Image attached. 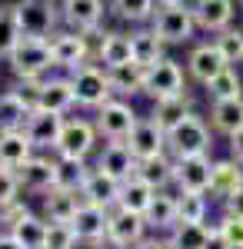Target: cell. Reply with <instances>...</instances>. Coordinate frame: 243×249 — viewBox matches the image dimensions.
I'll return each instance as SVG.
<instances>
[{"label":"cell","instance_id":"cell-1","mask_svg":"<svg viewBox=\"0 0 243 249\" xmlns=\"http://www.w3.org/2000/svg\"><path fill=\"white\" fill-rule=\"evenodd\" d=\"M213 130H210V123H206V116H200L197 110L183 120V123H177L173 130L167 133V153L173 160H183V156H206L213 150Z\"/></svg>","mask_w":243,"mask_h":249},{"label":"cell","instance_id":"cell-2","mask_svg":"<svg viewBox=\"0 0 243 249\" xmlns=\"http://www.w3.org/2000/svg\"><path fill=\"white\" fill-rule=\"evenodd\" d=\"M10 63V73L17 80H43L54 70V57H50V40L40 37H20L14 53L3 60Z\"/></svg>","mask_w":243,"mask_h":249},{"label":"cell","instance_id":"cell-3","mask_svg":"<svg viewBox=\"0 0 243 249\" xmlns=\"http://www.w3.org/2000/svg\"><path fill=\"white\" fill-rule=\"evenodd\" d=\"M70 77V87H74V100L80 110H100L107 100H113V90H110V80H107V70L90 60V63H83V67H77L74 73H67Z\"/></svg>","mask_w":243,"mask_h":249},{"label":"cell","instance_id":"cell-4","mask_svg":"<svg viewBox=\"0 0 243 249\" xmlns=\"http://www.w3.org/2000/svg\"><path fill=\"white\" fill-rule=\"evenodd\" d=\"M100 150V133L94 126V116H67L60 140L54 146V156H70V160H90Z\"/></svg>","mask_w":243,"mask_h":249},{"label":"cell","instance_id":"cell-5","mask_svg":"<svg viewBox=\"0 0 243 249\" xmlns=\"http://www.w3.org/2000/svg\"><path fill=\"white\" fill-rule=\"evenodd\" d=\"M17 3V20L23 37L50 40L63 27L60 20V0H14Z\"/></svg>","mask_w":243,"mask_h":249},{"label":"cell","instance_id":"cell-6","mask_svg":"<svg viewBox=\"0 0 243 249\" xmlns=\"http://www.w3.org/2000/svg\"><path fill=\"white\" fill-rule=\"evenodd\" d=\"M150 30L163 40L167 47H183L197 37V20L190 3H173V7H157V14L150 20Z\"/></svg>","mask_w":243,"mask_h":249},{"label":"cell","instance_id":"cell-7","mask_svg":"<svg viewBox=\"0 0 243 249\" xmlns=\"http://www.w3.org/2000/svg\"><path fill=\"white\" fill-rule=\"evenodd\" d=\"M50 57H54V70L74 73L77 67H83V63L94 60V40L87 37V34H77V30L60 27L50 37Z\"/></svg>","mask_w":243,"mask_h":249},{"label":"cell","instance_id":"cell-8","mask_svg":"<svg viewBox=\"0 0 243 249\" xmlns=\"http://www.w3.org/2000/svg\"><path fill=\"white\" fill-rule=\"evenodd\" d=\"M107 0H60V20L67 30L87 34V37L100 40L103 34V20H107Z\"/></svg>","mask_w":243,"mask_h":249},{"label":"cell","instance_id":"cell-9","mask_svg":"<svg viewBox=\"0 0 243 249\" xmlns=\"http://www.w3.org/2000/svg\"><path fill=\"white\" fill-rule=\"evenodd\" d=\"M190 87V77H187V67L180 60H160L157 67L147 70V83H143V96H150V103L157 100H167V96H180L187 93Z\"/></svg>","mask_w":243,"mask_h":249},{"label":"cell","instance_id":"cell-10","mask_svg":"<svg viewBox=\"0 0 243 249\" xmlns=\"http://www.w3.org/2000/svg\"><path fill=\"white\" fill-rule=\"evenodd\" d=\"M140 123V113L133 110L130 100H107L100 110H94V126L100 140H127L133 133V126Z\"/></svg>","mask_w":243,"mask_h":249},{"label":"cell","instance_id":"cell-11","mask_svg":"<svg viewBox=\"0 0 243 249\" xmlns=\"http://www.w3.org/2000/svg\"><path fill=\"white\" fill-rule=\"evenodd\" d=\"M17 173L20 190L30 193V196H43L57 186V156L54 153H34Z\"/></svg>","mask_w":243,"mask_h":249},{"label":"cell","instance_id":"cell-12","mask_svg":"<svg viewBox=\"0 0 243 249\" xmlns=\"http://www.w3.org/2000/svg\"><path fill=\"white\" fill-rule=\"evenodd\" d=\"M137 156H133V150L127 146V140H103V146L97 150L94 156V170L107 173V176H113V179H130V176H137Z\"/></svg>","mask_w":243,"mask_h":249},{"label":"cell","instance_id":"cell-13","mask_svg":"<svg viewBox=\"0 0 243 249\" xmlns=\"http://www.w3.org/2000/svg\"><path fill=\"white\" fill-rule=\"evenodd\" d=\"M213 156H183L173 160V190L177 193H206L210 190Z\"/></svg>","mask_w":243,"mask_h":249},{"label":"cell","instance_id":"cell-14","mask_svg":"<svg viewBox=\"0 0 243 249\" xmlns=\"http://www.w3.org/2000/svg\"><path fill=\"white\" fill-rule=\"evenodd\" d=\"M63 123H67L63 113H50V110H37V107H34L30 116H27V123H23V133L37 146V153H54Z\"/></svg>","mask_w":243,"mask_h":249},{"label":"cell","instance_id":"cell-15","mask_svg":"<svg viewBox=\"0 0 243 249\" xmlns=\"http://www.w3.org/2000/svg\"><path fill=\"white\" fill-rule=\"evenodd\" d=\"M237 0H190V10H193V20H197V30L203 34H220L226 27H233L237 20Z\"/></svg>","mask_w":243,"mask_h":249},{"label":"cell","instance_id":"cell-16","mask_svg":"<svg viewBox=\"0 0 243 249\" xmlns=\"http://www.w3.org/2000/svg\"><path fill=\"white\" fill-rule=\"evenodd\" d=\"M183 67H187V77L193 80L197 87H206L217 73L226 70V60L220 57V50H217L213 40H203V43H193V47H190Z\"/></svg>","mask_w":243,"mask_h":249},{"label":"cell","instance_id":"cell-17","mask_svg":"<svg viewBox=\"0 0 243 249\" xmlns=\"http://www.w3.org/2000/svg\"><path fill=\"white\" fill-rule=\"evenodd\" d=\"M34 107H37V110H50V113L70 116V110L77 107L70 77H67V73H47L37 87V103H34Z\"/></svg>","mask_w":243,"mask_h":249},{"label":"cell","instance_id":"cell-18","mask_svg":"<svg viewBox=\"0 0 243 249\" xmlns=\"http://www.w3.org/2000/svg\"><path fill=\"white\" fill-rule=\"evenodd\" d=\"M94 60L110 70V67H120V63H133V40L130 30H103L100 40L94 43Z\"/></svg>","mask_w":243,"mask_h":249},{"label":"cell","instance_id":"cell-19","mask_svg":"<svg viewBox=\"0 0 243 249\" xmlns=\"http://www.w3.org/2000/svg\"><path fill=\"white\" fill-rule=\"evenodd\" d=\"M120 190H123V183L120 179H113L107 173L94 170L87 176V183L80 186V199L87 203V206H97V210H117L120 206Z\"/></svg>","mask_w":243,"mask_h":249},{"label":"cell","instance_id":"cell-20","mask_svg":"<svg viewBox=\"0 0 243 249\" xmlns=\"http://www.w3.org/2000/svg\"><path fill=\"white\" fill-rule=\"evenodd\" d=\"M127 146L133 150L137 160H150V156L167 153V130L157 126L150 116H140V123L133 126V133L127 136Z\"/></svg>","mask_w":243,"mask_h":249},{"label":"cell","instance_id":"cell-21","mask_svg":"<svg viewBox=\"0 0 243 249\" xmlns=\"http://www.w3.org/2000/svg\"><path fill=\"white\" fill-rule=\"evenodd\" d=\"M243 190V166L237 163V160H230V156H223V160H213V173H210V190H206V196L213 199V203H223V199H230L233 193Z\"/></svg>","mask_w":243,"mask_h":249},{"label":"cell","instance_id":"cell-22","mask_svg":"<svg viewBox=\"0 0 243 249\" xmlns=\"http://www.w3.org/2000/svg\"><path fill=\"white\" fill-rule=\"evenodd\" d=\"M80 206H83V199H80L77 190H60V186H54L50 193L40 196V216L47 223H74Z\"/></svg>","mask_w":243,"mask_h":249},{"label":"cell","instance_id":"cell-23","mask_svg":"<svg viewBox=\"0 0 243 249\" xmlns=\"http://www.w3.org/2000/svg\"><path fill=\"white\" fill-rule=\"evenodd\" d=\"M147 219L140 216V213H130V210H110V226H107V239L113 243H120V246L130 249L133 243H140L143 236H147Z\"/></svg>","mask_w":243,"mask_h":249},{"label":"cell","instance_id":"cell-24","mask_svg":"<svg viewBox=\"0 0 243 249\" xmlns=\"http://www.w3.org/2000/svg\"><path fill=\"white\" fill-rule=\"evenodd\" d=\"M74 232L80 239V246H97L100 239H107V226H110V213L107 210H97V206H80L74 216Z\"/></svg>","mask_w":243,"mask_h":249},{"label":"cell","instance_id":"cell-25","mask_svg":"<svg viewBox=\"0 0 243 249\" xmlns=\"http://www.w3.org/2000/svg\"><path fill=\"white\" fill-rule=\"evenodd\" d=\"M143 219H147V230L150 232L167 236V232L180 223V216H177V193H173V190H157L153 203H150L147 213H143Z\"/></svg>","mask_w":243,"mask_h":249},{"label":"cell","instance_id":"cell-26","mask_svg":"<svg viewBox=\"0 0 243 249\" xmlns=\"http://www.w3.org/2000/svg\"><path fill=\"white\" fill-rule=\"evenodd\" d=\"M206 123L217 136H230L243 130V96L237 100H220V103H210L206 110Z\"/></svg>","mask_w":243,"mask_h":249},{"label":"cell","instance_id":"cell-27","mask_svg":"<svg viewBox=\"0 0 243 249\" xmlns=\"http://www.w3.org/2000/svg\"><path fill=\"white\" fill-rule=\"evenodd\" d=\"M107 80H110V90L117 100H130L133 96H143V83H147V70L137 67V63H120V67H110L107 70Z\"/></svg>","mask_w":243,"mask_h":249},{"label":"cell","instance_id":"cell-28","mask_svg":"<svg viewBox=\"0 0 243 249\" xmlns=\"http://www.w3.org/2000/svg\"><path fill=\"white\" fill-rule=\"evenodd\" d=\"M130 40H133V63L137 67H157L160 60H167V43L157 37L150 27H133L130 30Z\"/></svg>","mask_w":243,"mask_h":249},{"label":"cell","instance_id":"cell-29","mask_svg":"<svg viewBox=\"0 0 243 249\" xmlns=\"http://www.w3.org/2000/svg\"><path fill=\"white\" fill-rule=\"evenodd\" d=\"M193 113V93H180V96H167V100H157L153 103V110H150V120L157 123V126H163V130H173L177 123H183L187 116Z\"/></svg>","mask_w":243,"mask_h":249},{"label":"cell","instance_id":"cell-30","mask_svg":"<svg viewBox=\"0 0 243 249\" xmlns=\"http://www.w3.org/2000/svg\"><path fill=\"white\" fill-rule=\"evenodd\" d=\"M34 153H37V146L27 140L23 130H3L0 133V166L3 170H20Z\"/></svg>","mask_w":243,"mask_h":249},{"label":"cell","instance_id":"cell-31","mask_svg":"<svg viewBox=\"0 0 243 249\" xmlns=\"http://www.w3.org/2000/svg\"><path fill=\"white\" fill-rule=\"evenodd\" d=\"M107 10L113 20L130 23V27H150L157 14V0H107Z\"/></svg>","mask_w":243,"mask_h":249},{"label":"cell","instance_id":"cell-32","mask_svg":"<svg viewBox=\"0 0 243 249\" xmlns=\"http://www.w3.org/2000/svg\"><path fill=\"white\" fill-rule=\"evenodd\" d=\"M137 176L143 183H150L153 190H173V156L160 153V156H150V160H140Z\"/></svg>","mask_w":243,"mask_h":249},{"label":"cell","instance_id":"cell-33","mask_svg":"<svg viewBox=\"0 0 243 249\" xmlns=\"http://www.w3.org/2000/svg\"><path fill=\"white\" fill-rule=\"evenodd\" d=\"M203 96L210 103H220V100H237L243 96V73L240 67H226L223 73H217V77L210 80L203 87Z\"/></svg>","mask_w":243,"mask_h":249},{"label":"cell","instance_id":"cell-34","mask_svg":"<svg viewBox=\"0 0 243 249\" xmlns=\"http://www.w3.org/2000/svg\"><path fill=\"white\" fill-rule=\"evenodd\" d=\"M30 110H34V107H30L20 93L3 90V93H0V133H3V130H23Z\"/></svg>","mask_w":243,"mask_h":249},{"label":"cell","instance_id":"cell-35","mask_svg":"<svg viewBox=\"0 0 243 249\" xmlns=\"http://www.w3.org/2000/svg\"><path fill=\"white\" fill-rule=\"evenodd\" d=\"M47 230H50V223L40 213H30L23 223H17L14 230H7V232H14V239L23 249H47Z\"/></svg>","mask_w":243,"mask_h":249},{"label":"cell","instance_id":"cell-36","mask_svg":"<svg viewBox=\"0 0 243 249\" xmlns=\"http://www.w3.org/2000/svg\"><path fill=\"white\" fill-rule=\"evenodd\" d=\"M153 196L157 190L143 183L140 176H130V179H123V190H120V210H130V213H147V206L153 203Z\"/></svg>","mask_w":243,"mask_h":249},{"label":"cell","instance_id":"cell-37","mask_svg":"<svg viewBox=\"0 0 243 249\" xmlns=\"http://www.w3.org/2000/svg\"><path fill=\"white\" fill-rule=\"evenodd\" d=\"M94 173L90 160H70V156H57V186L60 190H77L87 183V176Z\"/></svg>","mask_w":243,"mask_h":249},{"label":"cell","instance_id":"cell-38","mask_svg":"<svg viewBox=\"0 0 243 249\" xmlns=\"http://www.w3.org/2000/svg\"><path fill=\"white\" fill-rule=\"evenodd\" d=\"M20 20H17V3H0V60H7L14 53V47L20 43Z\"/></svg>","mask_w":243,"mask_h":249},{"label":"cell","instance_id":"cell-39","mask_svg":"<svg viewBox=\"0 0 243 249\" xmlns=\"http://www.w3.org/2000/svg\"><path fill=\"white\" fill-rule=\"evenodd\" d=\"M210 203L213 199L206 193H177V216H180V223H206Z\"/></svg>","mask_w":243,"mask_h":249},{"label":"cell","instance_id":"cell-40","mask_svg":"<svg viewBox=\"0 0 243 249\" xmlns=\"http://www.w3.org/2000/svg\"><path fill=\"white\" fill-rule=\"evenodd\" d=\"M213 43L220 50V57L226 60V67H243V27H226L220 34H213Z\"/></svg>","mask_w":243,"mask_h":249},{"label":"cell","instance_id":"cell-41","mask_svg":"<svg viewBox=\"0 0 243 249\" xmlns=\"http://www.w3.org/2000/svg\"><path fill=\"white\" fill-rule=\"evenodd\" d=\"M210 230H213V226H206V223H177V226L167 232V239H173L180 249H203Z\"/></svg>","mask_w":243,"mask_h":249},{"label":"cell","instance_id":"cell-42","mask_svg":"<svg viewBox=\"0 0 243 249\" xmlns=\"http://www.w3.org/2000/svg\"><path fill=\"white\" fill-rule=\"evenodd\" d=\"M47 249H80V239L70 223H50L47 230Z\"/></svg>","mask_w":243,"mask_h":249},{"label":"cell","instance_id":"cell-43","mask_svg":"<svg viewBox=\"0 0 243 249\" xmlns=\"http://www.w3.org/2000/svg\"><path fill=\"white\" fill-rule=\"evenodd\" d=\"M17 199H23V190H20L17 173L0 166V210H7V206L17 203Z\"/></svg>","mask_w":243,"mask_h":249},{"label":"cell","instance_id":"cell-44","mask_svg":"<svg viewBox=\"0 0 243 249\" xmlns=\"http://www.w3.org/2000/svg\"><path fill=\"white\" fill-rule=\"evenodd\" d=\"M213 226L223 232V239L233 249H243V219H237V216H220Z\"/></svg>","mask_w":243,"mask_h":249},{"label":"cell","instance_id":"cell-45","mask_svg":"<svg viewBox=\"0 0 243 249\" xmlns=\"http://www.w3.org/2000/svg\"><path fill=\"white\" fill-rule=\"evenodd\" d=\"M30 213H34V210H30V203H27V199H17V203H10L7 210H0V226H3V230H14V226L23 223Z\"/></svg>","mask_w":243,"mask_h":249},{"label":"cell","instance_id":"cell-46","mask_svg":"<svg viewBox=\"0 0 243 249\" xmlns=\"http://www.w3.org/2000/svg\"><path fill=\"white\" fill-rule=\"evenodd\" d=\"M220 216H237V219H243V190L220 203Z\"/></svg>","mask_w":243,"mask_h":249},{"label":"cell","instance_id":"cell-47","mask_svg":"<svg viewBox=\"0 0 243 249\" xmlns=\"http://www.w3.org/2000/svg\"><path fill=\"white\" fill-rule=\"evenodd\" d=\"M226 143H230V160H237V163L243 166V130H240V133H233Z\"/></svg>","mask_w":243,"mask_h":249},{"label":"cell","instance_id":"cell-48","mask_svg":"<svg viewBox=\"0 0 243 249\" xmlns=\"http://www.w3.org/2000/svg\"><path fill=\"white\" fill-rule=\"evenodd\" d=\"M203 249H233V246L223 239V232L213 226V230H210V236H206V246H203Z\"/></svg>","mask_w":243,"mask_h":249},{"label":"cell","instance_id":"cell-49","mask_svg":"<svg viewBox=\"0 0 243 249\" xmlns=\"http://www.w3.org/2000/svg\"><path fill=\"white\" fill-rule=\"evenodd\" d=\"M130 249H163V236H157V232H147L140 243H133Z\"/></svg>","mask_w":243,"mask_h":249},{"label":"cell","instance_id":"cell-50","mask_svg":"<svg viewBox=\"0 0 243 249\" xmlns=\"http://www.w3.org/2000/svg\"><path fill=\"white\" fill-rule=\"evenodd\" d=\"M0 249H23V246H20L17 239H14V232L0 230Z\"/></svg>","mask_w":243,"mask_h":249},{"label":"cell","instance_id":"cell-51","mask_svg":"<svg viewBox=\"0 0 243 249\" xmlns=\"http://www.w3.org/2000/svg\"><path fill=\"white\" fill-rule=\"evenodd\" d=\"M90 249H127V246H120V243H113V239H100V243L90 246Z\"/></svg>","mask_w":243,"mask_h":249},{"label":"cell","instance_id":"cell-52","mask_svg":"<svg viewBox=\"0 0 243 249\" xmlns=\"http://www.w3.org/2000/svg\"><path fill=\"white\" fill-rule=\"evenodd\" d=\"M173 3H190V0H157V7H173Z\"/></svg>","mask_w":243,"mask_h":249},{"label":"cell","instance_id":"cell-53","mask_svg":"<svg viewBox=\"0 0 243 249\" xmlns=\"http://www.w3.org/2000/svg\"><path fill=\"white\" fill-rule=\"evenodd\" d=\"M163 249H180V246H177L173 239H167V236H163Z\"/></svg>","mask_w":243,"mask_h":249},{"label":"cell","instance_id":"cell-54","mask_svg":"<svg viewBox=\"0 0 243 249\" xmlns=\"http://www.w3.org/2000/svg\"><path fill=\"white\" fill-rule=\"evenodd\" d=\"M237 3H240V10H243V0H237Z\"/></svg>","mask_w":243,"mask_h":249},{"label":"cell","instance_id":"cell-55","mask_svg":"<svg viewBox=\"0 0 243 249\" xmlns=\"http://www.w3.org/2000/svg\"><path fill=\"white\" fill-rule=\"evenodd\" d=\"M80 249H83V246H80ZM87 249H90V246H87Z\"/></svg>","mask_w":243,"mask_h":249},{"label":"cell","instance_id":"cell-56","mask_svg":"<svg viewBox=\"0 0 243 249\" xmlns=\"http://www.w3.org/2000/svg\"><path fill=\"white\" fill-rule=\"evenodd\" d=\"M0 230H3V226H0Z\"/></svg>","mask_w":243,"mask_h":249},{"label":"cell","instance_id":"cell-57","mask_svg":"<svg viewBox=\"0 0 243 249\" xmlns=\"http://www.w3.org/2000/svg\"><path fill=\"white\" fill-rule=\"evenodd\" d=\"M0 63H3V60H0Z\"/></svg>","mask_w":243,"mask_h":249}]
</instances>
